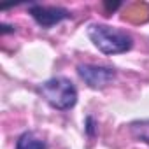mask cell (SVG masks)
Segmentation results:
<instances>
[{
  "mask_svg": "<svg viewBox=\"0 0 149 149\" xmlns=\"http://www.w3.org/2000/svg\"><path fill=\"white\" fill-rule=\"evenodd\" d=\"M130 132L137 140L149 144V119H139L130 123Z\"/></svg>",
  "mask_w": 149,
  "mask_h": 149,
  "instance_id": "8992f818",
  "label": "cell"
},
{
  "mask_svg": "<svg viewBox=\"0 0 149 149\" xmlns=\"http://www.w3.org/2000/svg\"><path fill=\"white\" fill-rule=\"evenodd\" d=\"M97 125H95V119L91 118V116H88L86 118V133L90 135V137H95V133H97V128H95Z\"/></svg>",
  "mask_w": 149,
  "mask_h": 149,
  "instance_id": "52a82bcc",
  "label": "cell"
},
{
  "mask_svg": "<svg viewBox=\"0 0 149 149\" xmlns=\"http://www.w3.org/2000/svg\"><path fill=\"white\" fill-rule=\"evenodd\" d=\"M39 95L54 109L68 111L77 102V90L67 77H53L37 88Z\"/></svg>",
  "mask_w": 149,
  "mask_h": 149,
  "instance_id": "7a4b0ae2",
  "label": "cell"
},
{
  "mask_svg": "<svg viewBox=\"0 0 149 149\" xmlns=\"http://www.w3.org/2000/svg\"><path fill=\"white\" fill-rule=\"evenodd\" d=\"M46 142L35 132H25L16 142V149H46Z\"/></svg>",
  "mask_w": 149,
  "mask_h": 149,
  "instance_id": "5b68a950",
  "label": "cell"
},
{
  "mask_svg": "<svg viewBox=\"0 0 149 149\" xmlns=\"http://www.w3.org/2000/svg\"><path fill=\"white\" fill-rule=\"evenodd\" d=\"M88 37L91 39L95 47L104 54H121L130 51L133 46V39L130 33L109 25H98V23L90 25Z\"/></svg>",
  "mask_w": 149,
  "mask_h": 149,
  "instance_id": "6da1fadb",
  "label": "cell"
},
{
  "mask_svg": "<svg viewBox=\"0 0 149 149\" xmlns=\"http://www.w3.org/2000/svg\"><path fill=\"white\" fill-rule=\"evenodd\" d=\"M30 14H32V18L37 21V25L39 26H42V28H51V26H54V25H58L60 21H63V19H68V18H72V14H70V11L68 9H63V7H54V6H30Z\"/></svg>",
  "mask_w": 149,
  "mask_h": 149,
  "instance_id": "277c9868",
  "label": "cell"
},
{
  "mask_svg": "<svg viewBox=\"0 0 149 149\" xmlns=\"http://www.w3.org/2000/svg\"><path fill=\"white\" fill-rule=\"evenodd\" d=\"M9 32H14L13 26H7L6 23H2V33H9Z\"/></svg>",
  "mask_w": 149,
  "mask_h": 149,
  "instance_id": "ba28073f",
  "label": "cell"
},
{
  "mask_svg": "<svg viewBox=\"0 0 149 149\" xmlns=\"http://www.w3.org/2000/svg\"><path fill=\"white\" fill-rule=\"evenodd\" d=\"M77 72L81 79L93 90H102L109 86L114 77H116V70L111 67H100V65H79Z\"/></svg>",
  "mask_w": 149,
  "mask_h": 149,
  "instance_id": "3957f363",
  "label": "cell"
}]
</instances>
